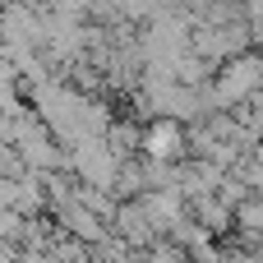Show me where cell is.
I'll list each match as a JSON object with an SVG mask.
<instances>
[{"label": "cell", "mask_w": 263, "mask_h": 263, "mask_svg": "<svg viewBox=\"0 0 263 263\" xmlns=\"http://www.w3.org/2000/svg\"><path fill=\"white\" fill-rule=\"evenodd\" d=\"M139 148H143L153 162H176L180 148H185V129H180V120H153V125L139 134Z\"/></svg>", "instance_id": "1"}]
</instances>
